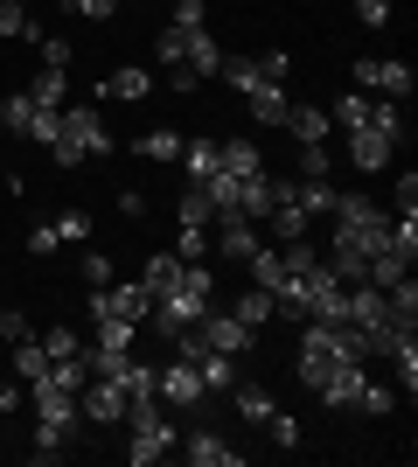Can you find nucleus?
I'll return each mask as SVG.
<instances>
[{
	"instance_id": "obj_1",
	"label": "nucleus",
	"mask_w": 418,
	"mask_h": 467,
	"mask_svg": "<svg viewBox=\"0 0 418 467\" xmlns=\"http://www.w3.org/2000/svg\"><path fill=\"white\" fill-rule=\"evenodd\" d=\"M209 307H217V273H209L202 258H181L175 286H160L154 300H147V321H154L160 335H181V328H196Z\"/></svg>"
},
{
	"instance_id": "obj_2",
	"label": "nucleus",
	"mask_w": 418,
	"mask_h": 467,
	"mask_svg": "<svg viewBox=\"0 0 418 467\" xmlns=\"http://www.w3.org/2000/svg\"><path fill=\"white\" fill-rule=\"evenodd\" d=\"M335 244L342 252H362V265H370V252H383L391 244V210L383 202H370V195H335Z\"/></svg>"
},
{
	"instance_id": "obj_3",
	"label": "nucleus",
	"mask_w": 418,
	"mask_h": 467,
	"mask_svg": "<svg viewBox=\"0 0 418 467\" xmlns=\"http://www.w3.org/2000/svg\"><path fill=\"white\" fill-rule=\"evenodd\" d=\"M126 426H133V440H126V461L133 467H154V461H168V453L181 447V426H175L168 405L160 411H126Z\"/></svg>"
},
{
	"instance_id": "obj_4",
	"label": "nucleus",
	"mask_w": 418,
	"mask_h": 467,
	"mask_svg": "<svg viewBox=\"0 0 418 467\" xmlns=\"http://www.w3.org/2000/svg\"><path fill=\"white\" fill-rule=\"evenodd\" d=\"M349 78H356V91H383V98H398V105L412 98V84H418L404 57H356V63H349Z\"/></svg>"
},
{
	"instance_id": "obj_5",
	"label": "nucleus",
	"mask_w": 418,
	"mask_h": 467,
	"mask_svg": "<svg viewBox=\"0 0 418 467\" xmlns=\"http://www.w3.org/2000/svg\"><path fill=\"white\" fill-rule=\"evenodd\" d=\"M91 321H126V328H139L147 321V286L139 279H105V286H91Z\"/></svg>"
},
{
	"instance_id": "obj_6",
	"label": "nucleus",
	"mask_w": 418,
	"mask_h": 467,
	"mask_svg": "<svg viewBox=\"0 0 418 467\" xmlns=\"http://www.w3.org/2000/svg\"><path fill=\"white\" fill-rule=\"evenodd\" d=\"M63 133H70V147H77L84 161H105V154H112V126H105L98 105H63Z\"/></svg>"
},
{
	"instance_id": "obj_7",
	"label": "nucleus",
	"mask_w": 418,
	"mask_h": 467,
	"mask_svg": "<svg viewBox=\"0 0 418 467\" xmlns=\"http://www.w3.org/2000/svg\"><path fill=\"white\" fill-rule=\"evenodd\" d=\"M77 419H91V426H119V419H126V384H119V377H84Z\"/></svg>"
},
{
	"instance_id": "obj_8",
	"label": "nucleus",
	"mask_w": 418,
	"mask_h": 467,
	"mask_svg": "<svg viewBox=\"0 0 418 467\" xmlns=\"http://www.w3.org/2000/svg\"><path fill=\"white\" fill-rule=\"evenodd\" d=\"M154 377H160V405H168V411H196L202 398H209V384H202V370L189 363V356H175V363L154 370Z\"/></svg>"
},
{
	"instance_id": "obj_9",
	"label": "nucleus",
	"mask_w": 418,
	"mask_h": 467,
	"mask_svg": "<svg viewBox=\"0 0 418 467\" xmlns=\"http://www.w3.org/2000/svg\"><path fill=\"white\" fill-rule=\"evenodd\" d=\"M196 335H202V342H209V349H223V356H244V349H251V342H259V335L244 328V321H238V314H230V307H209V314H202V321H196Z\"/></svg>"
},
{
	"instance_id": "obj_10",
	"label": "nucleus",
	"mask_w": 418,
	"mask_h": 467,
	"mask_svg": "<svg viewBox=\"0 0 418 467\" xmlns=\"http://www.w3.org/2000/svg\"><path fill=\"white\" fill-rule=\"evenodd\" d=\"M28 398H36V426H56V432H70L77 426V390H63V384H28Z\"/></svg>"
},
{
	"instance_id": "obj_11",
	"label": "nucleus",
	"mask_w": 418,
	"mask_h": 467,
	"mask_svg": "<svg viewBox=\"0 0 418 467\" xmlns=\"http://www.w3.org/2000/svg\"><path fill=\"white\" fill-rule=\"evenodd\" d=\"M209 223H217V252L230 258V265H244V258L259 252V223H251V216L223 210V216H209Z\"/></svg>"
},
{
	"instance_id": "obj_12",
	"label": "nucleus",
	"mask_w": 418,
	"mask_h": 467,
	"mask_svg": "<svg viewBox=\"0 0 418 467\" xmlns=\"http://www.w3.org/2000/svg\"><path fill=\"white\" fill-rule=\"evenodd\" d=\"M286 133H293L300 147H328L335 119H328V105H286Z\"/></svg>"
},
{
	"instance_id": "obj_13",
	"label": "nucleus",
	"mask_w": 418,
	"mask_h": 467,
	"mask_svg": "<svg viewBox=\"0 0 418 467\" xmlns=\"http://www.w3.org/2000/svg\"><path fill=\"white\" fill-rule=\"evenodd\" d=\"M181 63H189L196 78H217L223 70V42L209 36V28H181Z\"/></svg>"
},
{
	"instance_id": "obj_14",
	"label": "nucleus",
	"mask_w": 418,
	"mask_h": 467,
	"mask_svg": "<svg viewBox=\"0 0 418 467\" xmlns=\"http://www.w3.org/2000/svg\"><path fill=\"white\" fill-rule=\"evenodd\" d=\"M398 140L391 133H370V126H349V168H391Z\"/></svg>"
},
{
	"instance_id": "obj_15",
	"label": "nucleus",
	"mask_w": 418,
	"mask_h": 467,
	"mask_svg": "<svg viewBox=\"0 0 418 467\" xmlns=\"http://www.w3.org/2000/svg\"><path fill=\"white\" fill-rule=\"evenodd\" d=\"M181 461H196V467H238V447H230L223 432H189V440H181Z\"/></svg>"
},
{
	"instance_id": "obj_16",
	"label": "nucleus",
	"mask_w": 418,
	"mask_h": 467,
	"mask_svg": "<svg viewBox=\"0 0 418 467\" xmlns=\"http://www.w3.org/2000/svg\"><path fill=\"white\" fill-rule=\"evenodd\" d=\"M209 175H223V154H217V140H181V182H209Z\"/></svg>"
},
{
	"instance_id": "obj_17",
	"label": "nucleus",
	"mask_w": 418,
	"mask_h": 467,
	"mask_svg": "<svg viewBox=\"0 0 418 467\" xmlns=\"http://www.w3.org/2000/svg\"><path fill=\"white\" fill-rule=\"evenodd\" d=\"M362 377H370L362 363H342V370L328 377V384H321V405H328V411H356V390H362Z\"/></svg>"
},
{
	"instance_id": "obj_18",
	"label": "nucleus",
	"mask_w": 418,
	"mask_h": 467,
	"mask_svg": "<svg viewBox=\"0 0 418 467\" xmlns=\"http://www.w3.org/2000/svg\"><path fill=\"white\" fill-rule=\"evenodd\" d=\"M244 105H251V119H259V126H286V105H293V98H286V84H251V91H244Z\"/></svg>"
},
{
	"instance_id": "obj_19",
	"label": "nucleus",
	"mask_w": 418,
	"mask_h": 467,
	"mask_svg": "<svg viewBox=\"0 0 418 467\" xmlns=\"http://www.w3.org/2000/svg\"><path fill=\"white\" fill-rule=\"evenodd\" d=\"M147 91H154V70H139V63H126V70H112L98 84V98H126V105H139Z\"/></svg>"
},
{
	"instance_id": "obj_20",
	"label": "nucleus",
	"mask_w": 418,
	"mask_h": 467,
	"mask_svg": "<svg viewBox=\"0 0 418 467\" xmlns=\"http://www.w3.org/2000/svg\"><path fill=\"white\" fill-rule=\"evenodd\" d=\"M265 210H272V175H238V216H251V223H265Z\"/></svg>"
},
{
	"instance_id": "obj_21",
	"label": "nucleus",
	"mask_w": 418,
	"mask_h": 467,
	"mask_svg": "<svg viewBox=\"0 0 418 467\" xmlns=\"http://www.w3.org/2000/svg\"><path fill=\"white\" fill-rule=\"evenodd\" d=\"M293 195H300V210H307V216H328V210H335V175H300L293 182Z\"/></svg>"
},
{
	"instance_id": "obj_22",
	"label": "nucleus",
	"mask_w": 418,
	"mask_h": 467,
	"mask_svg": "<svg viewBox=\"0 0 418 467\" xmlns=\"http://www.w3.org/2000/svg\"><path fill=\"white\" fill-rule=\"evenodd\" d=\"M230 314H238L244 328L259 335L265 321H279V300H272V293H265V286H244V293H238V307H230Z\"/></svg>"
},
{
	"instance_id": "obj_23",
	"label": "nucleus",
	"mask_w": 418,
	"mask_h": 467,
	"mask_svg": "<svg viewBox=\"0 0 418 467\" xmlns=\"http://www.w3.org/2000/svg\"><path fill=\"white\" fill-rule=\"evenodd\" d=\"M28 98H36V105H49V112H56V105H70V70L42 63V70H36V84H28Z\"/></svg>"
},
{
	"instance_id": "obj_24",
	"label": "nucleus",
	"mask_w": 418,
	"mask_h": 467,
	"mask_svg": "<svg viewBox=\"0 0 418 467\" xmlns=\"http://www.w3.org/2000/svg\"><path fill=\"white\" fill-rule=\"evenodd\" d=\"M217 154H223V175H259L265 168L259 140H217Z\"/></svg>"
},
{
	"instance_id": "obj_25",
	"label": "nucleus",
	"mask_w": 418,
	"mask_h": 467,
	"mask_svg": "<svg viewBox=\"0 0 418 467\" xmlns=\"http://www.w3.org/2000/svg\"><path fill=\"white\" fill-rule=\"evenodd\" d=\"M383 300H391V321H398V328H412V335H418V279L404 273L398 286H383Z\"/></svg>"
},
{
	"instance_id": "obj_26",
	"label": "nucleus",
	"mask_w": 418,
	"mask_h": 467,
	"mask_svg": "<svg viewBox=\"0 0 418 467\" xmlns=\"http://www.w3.org/2000/svg\"><path fill=\"white\" fill-rule=\"evenodd\" d=\"M175 223H181V231H209V195H202L196 182L175 195Z\"/></svg>"
},
{
	"instance_id": "obj_27",
	"label": "nucleus",
	"mask_w": 418,
	"mask_h": 467,
	"mask_svg": "<svg viewBox=\"0 0 418 467\" xmlns=\"http://www.w3.org/2000/svg\"><path fill=\"white\" fill-rule=\"evenodd\" d=\"M196 370H202V384H209V390H230V384H238V356L202 349V356H196Z\"/></svg>"
},
{
	"instance_id": "obj_28",
	"label": "nucleus",
	"mask_w": 418,
	"mask_h": 467,
	"mask_svg": "<svg viewBox=\"0 0 418 467\" xmlns=\"http://www.w3.org/2000/svg\"><path fill=\"white\" fill-rule=\"evenodd\" d=\"M15 377H21V384H42V377H49V349H42L36 335L15 342Z\"/></svg>"
},
{
	"instance_id": "obj_29",
	"label": "nucleus",
	"mask_w": 418,
	"mask_h": 467,
	"mask_svg": "<svg viewBox=\"0 0 418 467\" xmlns=\"http://www.w3.org/2000/svg\"><path fill=\"white\" fill-rule=\"evenodd\" d=\"M28 119H36V98H28V91H7V98H0V133H28Z\"/></svg>"
},
{
	"instance_id": "obj_30",
	"label": "nucleus",
	"mask_w": 418,
	"mask_h": 467,
	"mask_svg": "<svg viewBox=\"0 0 418 467\" xmlns=\"http://www.w3.org/2000/svg\"><path fill=\"white\" fill-rule=\"evenodd\" d=\"M391 405H398V384H377V377H362V390H356V411H362V419H383Z\"/></svg>"
},
{
	"instance_id": "obj_31",
	"label": "nucleus",
	"mask_w": 418,
	"mask_h": 467,
	"mask_svg": "<svg viewBox=\"0 0 418 467\" xmlns=\"http://www.w3.org/2000/svg\"><path fill=\"white\" fill-rule=\"evenodd\" d=\"M139 154L147 161H181V133L175 126H147V133H139Z\"/></svg>"
},
{
	"instance_id": "obj_32",
	"label": "nucleus",
	"mask_w": 418,
	"mask_h": 467,
	"mask_svg": "<svg viewBox=\"0 0 418 467\" xmlns=\"http://www.w3.org/2000/svg\"><path fill=\"white\" fill-rule=\"evenodd\" d=\"M272 390L265 384H238V419H251V426H265V419H272Z\"/></svg>"
},
{
	"instance_id": "obj_33",
	"label": "nucleus",
	"mask_w": 418,
	"mask_h": 467,
	"mask_svg": "<svg viewBox=\"0 0 418 467\" xmlns=\"http://www.w3.org/2000/svg\"><path fill=\"white\" fill-rule=\"evenodd\" d=\"M391 370H398V390L412 398V390H418V335H404L398 349H391Z\"/></svg>"
},
{
	"instance_id": "obj_34",
	"label": "nucleus",
	"mask_w": 418,
	"mask_h": 467,
	"mask_svg": "<svg viewBox=\"0 0 418 467\" xmlns=\"http://www.w3.org/2000/svg\"><path fill=\"white\" fill-rule=\"evenodd\" d=\"M175 273H181V258H175V252H154V258H147V273H139V286H147V300H154L160 286H175Z\"/></svg>"
},
{
	"instance_id": "obj_35",
	"label": "nucleus",
	"mask_w": 418,
	"mask_h": 467,
	"mask_svg": "<svg viewBox=\"0 0 418 467\" xmlns=\"http://www.w3.org/2000/svg\"><path fill=\"white\" fill-rule=\"evenodd\" d=\"M391 252H398V258L418 252V210H398V216H391Z\"/></svg>"
},
{
	"instance_id": "obj_36",
	"label": "nucleus",
	"mask_w": 418,
	"mask_h": 467,
	"mask_svg": "<svg viewBox=\"0 0 418 467\" xmlns=\"http://www.w3.org/2000/svg\"><path fill=\"white\" fill-rule=\"evenodd\" d=\"M251 70H259V84H286L293 57H286V49H259V57H251Z\"/></svg>"
},
{
	"instance_id": "obj_37",
	"label": "nucleus",
	"mask_w": 418,
	"mask_h": 467,
	"mask_svg": "<svg viewBox=\"0 0 418 467\" xmlns=\"http://www.w3.org/2000/svg\"><path fill=\"white\" fill-rule=\"evenodd\" d=\"M28 461H36V467H56V461H63V432H56V426H36V447H28Z\"/></svg>"
},
{
	"instance_id": "obj_38",
	"label": "nucleus",
	"mask_w": 418,
	"mask_h": 467,
	"mask_svg": "<svg viewBox=\"0 0 418 467\" xmlns=\"http://www.w3.org/2000/svg\"><path fill=\"white\" fill-rule=\"evenodd\" d=\"M49 223H56L63 244H91V216H84V210H63V216H49Z\"/></svg>"
},
{
	"instance_id": "obj_39",
	"label": "nucleus",
	"mask_w": 418,
	"mask_h": 467,
	"mask_svg": "<svg viewBox=\"0 0 418 467\" xmlns=\"http://www.w3.org/2000/svg\"><path fill=\"white\" fill-rule=\"evenodd\" d=\"M36 342H42V349H49V363H63V356H84V342H77V335H70V328H42Z\"/></svg>"
},
{
	"instance_id": "obj_40",
	"label": "nucleus",
	"mask_w": 418,
	"mask_h": 467,
	"mask_svg": "<svg viewBox=\"0 0 418 467\" xmlns=\"http://www.w3.org/2000/svg\"><path fill=\"white\" fill-rule=\"evenodd\" d=\"M28 335H36V321H28V314H21V307H0V342H7V349H15V342H28Z\"/></svg>"
},
{
	"instance_id": "obj_41",
	"label": "nucleus",
	"mask_w": 418,
	"mask_h": 467,
	"mask_svg": "<svg viewBox=\"0 0 418 467\" xmlns=\"http://www.w3.org/2000/svg\"><path fill=\"white\" fill-rule=\"evenodd\" d=\"M265 432H272V447H286V453L300 447V419H286V411H272V419H265Z\"/></svg>"
},
{
	"instance_id": "obj_42",
	"label": "nucleus",
	"mask_w": 418,
	"mask_h": 467,
	"mask_svg": "<svg viewBox=\"0 0 418 467\" xmlns=\"http://www.w3.org/2000/svg\"><path fill=\"white\" fill-rule=\"evenodd\" d=\"M28 36V7H15V0H0V42Z\"/></svg>"
},
{
	"instance_id": "obj_43",
	"label": "nucleus",
	"mask_w": 418,
	"mask_h": 467,
	"mask_svg": "<svg viewBox=\"0 0 418 467\" xmlns=\"http://www.w3.org/2000/svg\"><path fill=\"white\" fill-rule=\"evenodd\" d=\"M300 175H335V154L328 147H300Z\"/></svg>"
},
{
	"instance_id": "obj_44",
	"label": "nucleus",
	"mask_w": 418,
	"mask_h": 467,
	"mask_svg": "<svg viewBox=\"0 0 418 467\" xmlns=\"http://www.w3.org/2000/svg\"><path fill=\"white\" fill-rule=\"evenodd\" d=\"M160 78H168V91H175V98H189V91H196V70H189V63H168V70H160Z\"/></svg>"
},
{
	"instance_id": "obj_45",
	"label": "nucleus",
	"mask_w": 418,
	"mask_h": 467,
	"mask_svg": "<svg viewBox=\"0 0 418 467\" xmlns=\"http://www.w3.org/2000/svg\"><path fill=\"white\" fill-rule=\"evenodd\" d=\"M154 57H160V70H168V63H181V28H175V21H168V28H160V42H154Z\"/></svg>"
},
{
	"instance_id": "obj_46",
	"label": "nucleus",
	"mask_w": 418,
	"mask_h": 467,
	"mask_svg": "<svg viewBox=\"0 0 418 467\" xmlns=\"http://www.w3.org/2000/svg\"><path fill=\"white\" fill-rule=\"evenodd\" d=\"M28 252H36V258L63 252V237H56V223H36V231H28Z\"/></svg>"
},
{
	"instance_id": "obj_47",
	"label": "nucleus",
	"mask_w": 418,
	"mask_h": 467,
	"mask_svg": "<svg viewBox=\"0 0 418 467\" xmlns=\"http://www.w3.org/2000/svg\"><path fill=\"white\" fill-rule=\"evenodd\" d=\"M42 63H56V70H70V42H63V36H49V28H42Z\"/></svg>"
},
{
	"instance_id": "obj_48",
	"label": "nucleus",
	"mask_w": 418,
	"mask_h": 467,
	"mask_svg": "<svg viewBox=\"0 0 418 467\" xmlns=\"http://www.w3.org/2000/svg\"><path fill=\"white\" fill-rule=\"evenodd\" d=\"M105 279H112V258H105V252H84V286H105Z\"/></svg>"
},
{
	"instance_id": "obj_49",
	"label": "nucleus",
	"mask_w": 418,
	"mask_h": 467,
	"mask_svg": "<svg viewBox=\"0 0 418 467\" xmlns=\"http://www.w3.org/2000/svg\"><path fill=\"white\" fill-rule=\"evenodd\" d=\"M356 21L362 28H383V21H391V0H356Z\"/></svg>"
},
{
	"instance_id": "obj_50",
	"label": "nucleus",
	"mask_w": 418,
	"mask_h": 467,
	"mask_svg": "<svg viewBox=\"0 0 418 467\" xmlns=\"http://www.w3.org/2000/svg\"><path fill=\"white\" fill-rule=\"evenodd\" d=\"M175 28H209V15H202V0H175Z\"/></svg>"
},
{
	"instance_id": "obj_51",
	"label": "nucleus",
	"mask_w": 418,
	"mask_h": 467,
	"mask_svg": "<svg viewBox=\"0 0 418 467\" xmlns=\"http://www.w3.org/2000/svg\"><path fill=\"white\" fill-rule=\"evenodd\" d=\"M70 7H77L84 21H112V15H119V0H70Z\"/></svg>"
},
{
	"instance_id": "obj_52",
	"label": "nucleus",
	"mask_w": 418,
	"mask_h": 467,
	"mask_svg": "<svg viewBox=\"0 0 418 467\" xmlns=\"http://www.w3.org/2000/svg\"><path fill=\"white\" fill-rule=\"evenodd\" d=\"M209 252V231H181V244H175V258H202Z\"/></svg>"
},
{
	"instance_id": "obj_53",
	"label": "nucleus",
	"mask_w": 418,
	"mask_h": 467,
	"mask_svg": "<svg viewBox=\"0 0 418 467\" xmlns=\"http://www.w3.org/2000/svg\"><path fill=\"white\" fill-rule=\"evenodd\" d=\"M398 210H418V168H404V175H398Z\"/></svg>"
},
{
	"instance_id": "obj_54",
	"label": "nucleus",
	"mask_w": 418,
	"mask_h": 467,
	"mask_svg": "<svg viewBox=\"0 0 418 467\" xmlns=\"http://www.w3.org/2000/svg\"><path fill=\"white\" fill-rule=\"evenodd\" d=\"M119 216H147V195H139V189H119Z\"/></svg>"
},
{
	"instance_id": "obj_55",
	"label": "nucleus",
	"mask_w": 418,
	"mask_h": 467,
	"mask_svg": "<svg viewBox=\"0 0 418 467\" xmlns=\"http://www.w3.org/2000/svg\"><path fill=\"white\" fill-rule=\"evenodd\" d=\"M15 405H21V390H15V384H0V419H7Z\"/></svg>"
},
{
	"instance_id": "obj_56",
	"label": "nucleus",
	"mask_w": 418,
	"mask_h": 467,
	"mask_svg": "<svg viewBox=\"0 0 418 467\" xmlns=\"http://www.w3.org/2000/svg\"><path fill=\"white\" fill-rule=\"evenodd\" d=\"M15 7H28V0H15Z\"/></svg>"
}]
</instances>
